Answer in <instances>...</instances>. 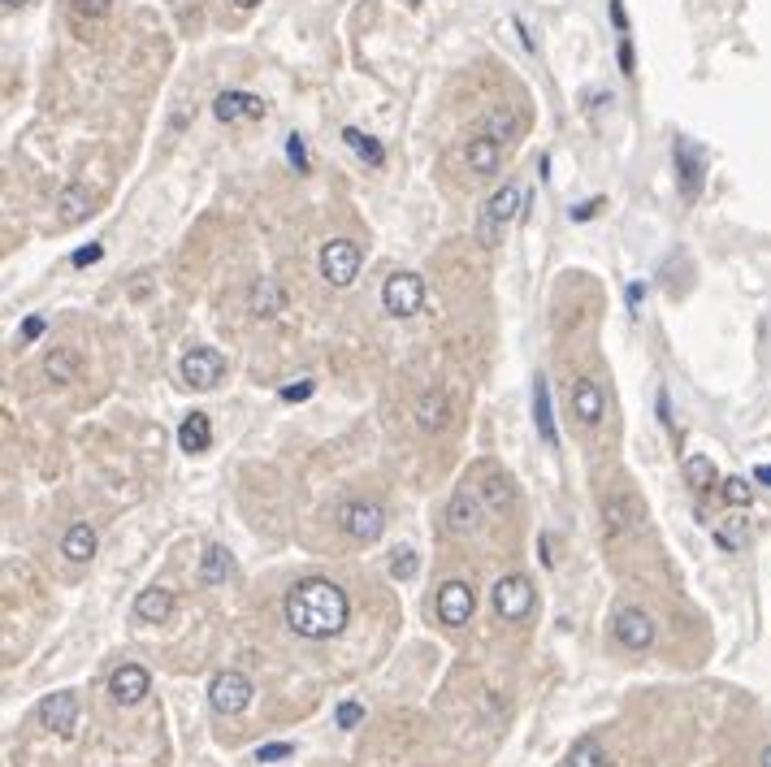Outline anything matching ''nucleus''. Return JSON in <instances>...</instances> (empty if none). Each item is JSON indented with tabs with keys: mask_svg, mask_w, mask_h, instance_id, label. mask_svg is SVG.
<instances>
[{
	"mask_svg": "<svg viewBox=\"0 0 771 767\" xmlns=\"http://www.w3.org/2000/svg\"><path fill=\"white\" fill-rule=\"evenodd\" d=\"M286 624L291 633L308 637V642H325V637L343 633L347 616H351V598L343 585L325 581V577H308L299 581L291 594H286Z\"/></svg>",
	"mask_w": 771,
	"mask_h": 767,
	"instance_id": "obj_1",
	"label": "nucleus"
},
{
	"mask_svg": "<svg viewBox=\"0 0 771 767\" xmlns=\"http://www.w3.org/2000/svg\"><path fill=\"white\" fill-rule=\"evenodd\" d=\"M516 217H520V187H516V182H503V187L486 200V208H481L477 239L486 243V247H499L503 234H507V226H512Z\"/></svg>",
	"mask_w": 771,
	"mask_h": 767,
	"instance_id": "obj_2",
	"label": "nucleus"
},
{
	"mask_svg": "<svg viewBox=\"0 0 771 767\" xmlns=\"http://www.w3.org/2000/svg\"><path fill=\"white\" fill-rule=\"evenodd\" d=\"M334 516H338V529H343L351 542L369 546V542H377L386 533V507L377 499H347Z\"/></svg>",
	"mask_w": 771,
	"mask_h": 767,
	"instance_id": "obj_3",
	"label": "nucleus"
},
{
	"mask_svg": "<svg viewBox=\"0 0 771 767\" xmlns=\"http://www.w3.org/2000/svg\"><path fill=\"white\" fill-rule=\"evenodd\" d=\"M252 694H256V685L247 681L243 672H234V668L217 672L213 681H208V702H213L217 715H239V711H247V707H252Z\"/></svg>",
	"mask_w": 771,
	"mask_h": 767,
	"instance_id": "obj_4",
	"label": "nucleus"
},
{
	"mask_svg": "<svg viewBox=\"0 0 771 767\" xmlns=\"http://www.w3.org/2000/svg\"><path fill=\"white\" fill-rule=\"evenodd\" d=\"M360 243H351V239H330L321 247V278L330 282V286H351L360 278Z\"/></svg>",
	"mask_w": 771,
	"mask_h": 767,
	"instance_id": "obj_5",
	"label": "nucleus"
},
{
	"mask_svg": "<svg viewBox=\"0 0 771 767\" xmlns=\"http://www.w3.org/2000/svg\"><path fill=\"white\" fill-rule=\"evenodd\" d=\"M533 603H538V594H533V581L525 572H507V577L494 581V611H499L503 620H525Z\"/></svg>",
	"mask_w": 771,
	"mask_h": 767,
	"instance_id": "obj_6",
	"label": "nucleus"
},
{
	"mask_svg": "<svg viewBox=\"0 0 771 767\" xmlns=\"http://www.w3.org/2000/svg\"><path fill=\"white\" fill-rule=\"evenodd\" d=\"M382 304L390 317H416L425 308V282L421 273H390L382 286Z\"/></svg>",
	"mask_w": 771,
	"mask_h": 767,
	"instance_id": "obj_7",
	"label": "nucleus"
},
{
	"mask_svg": "<svg viewBox=\"0 0 771 767\" xmlns=\"http://www.w3.org/2000/svg\"><path fill=\"white\" fill-rule=\"evenodd\" d=\"M182 382L195 386V390H213L221 377H226V356H221L217 347H191L187 356L178 364Z\"/></svg>",
	"mask_w": 771,
	"mask_h": 767,
	"instance_id": "obj_8",
	"label": "nucleus"
},
{
	"mask_svg": "<svg viewBox=\"0 0 771 767\" xmlns=\"http://www.w3.org/2000/svg\"><path fill=\"white\" fill-rule=\"evenodd\" d=\"M642 503L633 499L629 490H611L603 494V533L607 538H624V533H633V529H642Z\"/></svg>",
	"mask_w": 771,
	"mask_h": 767,
	"instance_id": "obj_9",
	"label": "nucleus"
},
{
	"mask_svg": "<svg viewBox=\"0 0 771 767\" xmlns=\"http://www.w3.org/2000/svg\"><path fill=\"white\" fill-rule=\"evenodd\" d=\"M611 633H616V642L624 650H646L655 642V620H650L642 607H620L616 616H611Z\"/></svg>",
	"mask_w": 771,
	"mask_h": 767,
	"instance_id": "obj_10",
	"label": "nucleus"
},
{
	"mask_svg": "<svg viewBox=\"0 0 771 767\" xmlns=\"http://www.w3.org/2000/svg\"><path fill=\"white\" fill-rule=\"evenodd\" d=\"M568 399H572V416H577L585 429H594L607 416V395L594 377H577V382L568 386Z\"/></svg>",
	"mask_w": 771,
	"mask_h": 767,
	"instance_id": "obj_11",
	"label": "nucleus"
},
{
	"mask_svg": "<svg viewBox=\"0 0 771 767\" xmlns=\"http://www.w3.org/2000/svg\"><path fill=\"white\" fill-rule=\"evenodd\" d=\"M447 525H451V533H460V538H477L481 533V494L477 490H468V486H460L451 494V507H447Z\"/></svg>",
	"mask_w": 771,
	"mask_h": 767,
	"instance_id": "obj_12",
	"label": "nucleus"
},
{
	"mask_svg": "<svg viewBox=\"0 0 771 767\" xmlns=\"http://www.w3.org/2000/svg\"><path fill=\"white\" fill-rule=\"evenodd\" d=\"M473 607H477V594H473V585H468V581H447V585L438 590V620L451 624V629L468 624Z\"/></svg>",
	"mask_w": 771,
	"mask_h": 767,
	"instance_id": "obj_13",
	"label": "nucleus"
},
{
	"mask_svg": "<svg viewBox=\"0 0 771 767\" xmlns=\"http://www.w3.org/2000/svg\"><path fill=\"white\" fill-rule=\"evenodd\" d=\"M109 694L122 702V707H139V702L152 694V676H148V668H139V663H122V668L109 676Z\"/></svg>",
	"mask_w": 771,
	"mask_h": 767,
	"instance_id": "obj_14",
	"label": "nucleus"
},
{
	"mask_svg": "<svg viewBox=\"0 0 771 767\" xmlns=\"http://www.w3.org/2000/svg\"><path fill=\"white\" fill-rule=\"evenodd\" d=\"M39 720L52 733H74V720H78V694L74 689H57V694H48L39 702Z\"/></svg>",
	"mask_w": 771,
	"mask_h": 767,
	"instance_id": "obj_15",
	"label": "nucleus"
},
{
	"mask_svg": "<svg viewBox=\"0 0 771 767\" xmlns=\"http://www.w3.org/2000/svg\"><path fill=\"white\" fill-rule=\"evenodd\" d=\"M464 161H468V169H473L477 178L499 174V165H503V143L481 130V135H473V139L464 143Z\"/></svg>",
	"mask_w": 771,
	"mask_h": 767,
	"instance_id": "obj_16",
	"label": "nucleus"
},
{
	"mask_svg": "<svg viewBox=\"0 0 771 767\" xmlns=\"http://www.w3.org/2000/svg\"><path fill=\"white\" fill-rule=\"evenodd\" d=\"M672 161H676V174H681V191H685V200H698V191H702V174H707V165H702V152H698L689 139H676Z\"/></svg>",
	"mask_w": 771,
	"mask_h": 767,
	"instance_id": "obj_17",
	"label": "nucleus"
},
{
	"mask_svg": "<svg viewBox=\"0 0 771 767\" xmlns=\"http://www.w3.org/2000/svg\"><path fill=\"white\" fill-rule=\"evenodd\" d=\"M217 122H243V117H265V100L252 91H221L213 100Z\"/></svg>",
	"mask_w": 771,
	"mask_h": 767,
	"instance_id": "obj_18",
	"label": "nucleus"
},
{
	"mask_svg": "<svg viewBox=\"0 0 771 767\" xmlns=\"http://www.w3.org/2000/svg\"><path fill=\"white\" fill-rule=\"evenodd\" d=\"M416 425L425 434H438V429L451 425V403H447V390H425L421 403H416Z\"/></svg>",
	"mask_w": 771,
	"mask_h": 767,
	"instance_id": "obj_19",
	"label": "nucleus"
},
{
	"mask_svg": "<svg viewBox=\"0 0 771 767\" xmlns=\"http://www.w3.org/2000/svg\"><path fill=\"white\" fill-rule=\"evenodd\" d=\"M178 447L187 455H204L213 447V421H208V412H191L187 421L178 425Z\"/></svg>",
	"mask_w": 771,
	"mask_h": 767,
	"instance_id": "obj_20",
	"label": "nucleus"
},
{
	"mask_svg": "<svg viewBox=\"0 0 771 767\" xmlns=\"http://www.w3.org/2000/svg\"><path fill=\"white\" fill-rule=\"evenodd\" d=\"M135 616H139L143 624H165L169 616H174V594H169L165 585L139 590V598H135Z\"/></svg>",
	"mask_w": 771,
	"mask_h": 767,
	"instance_id": "obj_21",
	"label": "nucleus"
},
{
	"mask_svg": "<svg viewBox=\"0 0 771 767\" xmlns=\"http://www.w3.org/2000/svg\"><path fill=\"white\" fill-rule=\"evenodd\" d=\"M61 555L70 559V564H87V559L96 555V529H91L87 520H74L61 538Z\"/></svg>",
	"mask_w": 771,
	"mask_h": 767,
	"instance_id": "obj_22",
	"label": "nucleus"
},
{
	"mask_svg": "<svg viewBox=\"0 0 771 767\" xmlns=\"http://www.w3.org/2000/svg\"><path fill=\"white\" fill-rule=\"evenodd\" d=\"M533 421H538V434L546 447H559V429H555V412H551V386L546 377L533 382Z\"/></svg>",
	"mask_w": 771,
	"mask_h": 767,
	"instance_id": "obj_23",
	"label": "nucleus"
},
{
	"mask_svg": "<svg viewBox=\"0 0 771 767\" xmlns=\"http://www.w3.org/2000/svg\"><path fill=\"white\" fill-rule=\"evenodd\" d=\"M91 213V191L83 182H65L61 195H57V217L61 226H74V221H83Z\"/></svg>",
	"mask_w": 771,
	"mask_h": 767,
	"instance_id": "obj_24",
	"label": "nucleus"
},
{
	"mask_svg": "<svg viewBox=\"0 0 771 767\" xmlns=\"http://www.w3.org/2000/svg\"><path fill=\"white\" fill-rule=\"evenodd\" d=\"M282 304H286V295H282V286L273 278H256L252 291H247V308H252L256 317H278Z\"/></svg>",
	"mask_w": 771,
	"mask_h": 767,
	"instance_id": "obj_25",
	"label": "nucleus"
},
{
	"mask_svg": "<svg viewBox=\"0 0 771 767\" xmlns=\"http://www.w3.org/2000/svg\"><path fill=\"white\" fill-rule=\"evenodd\" d=\"M226 577H234V555L226 551V546H208V551L200 555V581L221 585Z\"/></svg>",
	"mask_w": 771,
	"mask_h": 767,
	"instance_id": "obj_26",
	"label": "nucleus"
},
{
	"mask_svg": "<svg viewBox=\"0 0 771 767\" xmlns=\"http://www.w3.org/2000/svg\"><path fill=\"white\" fill-rule=\"evenodd\" d=\"M343 139H347V148L356 152V156H360V161L369 165V169H382V165H386V148H382V143H377L373 135H364V130L347 126V130H343Z\"/></svg>",
	"mask_w": 771,
	"mask_h": 767,
	"instance_id": "obj_27",
	"label": "nucleus"
},
{
	"mask_svg": "<svg viewBox=\"0 0 771 767\" xmlns=\"http://www.w3.org/2000/svg\"><path fill=\"white\" fill-rule=\"evenodd\" d=\"M486 135H494L499 143H512L520 135V117L507 109V104H494V109L486 113Z\"/></svg>",
	"mask_w": 771,
	"mask_h": 767,
	"instance_id": "obj_28",
	"label": "nucleus"
},
{
	"mask_svg": "<svg viewBox=\"0 0 771 767\" xmlns=\"http://www.w3.org/2000/svg\"><path fill=\"white\" fill-rule=\"evenodd\" d=\"M746 538H750L746 516H728V520H720V525H715V546H720V551H741V546H746Z\"/></svg>",
	"mask_w": 771,
	"mask_h": 767,
	"instance_id": "obj_29",
	"label": "nucleus"
},
{
	"mask_svg": "<svg viewBox=\"0 0 771 767\" xmlns=\"http://www.w3.org/2000/svg\"><path fill=\"white\" fill-rule=\"evenodd\" d=\"M44 373L52 377V382H57V386H65V382H74V377H78V356H74V351H48V360H44Z\"/></svg>",
	"mask_w": 771,
	"mask_h": 767,
	"instance_id": "obj_30",
	"label": "nucleus"
},
{
	"mask_svg": "<svg viewBox=\"0 0 771 767\" xmlns=\"http://www.w3.org/2000/svg\"><path fill=\"white\" fill-rule=\"evenodd\" d=\"M568 767H607V750L598 746L594 737H581V741H572V750H568Z\"/></svg>",
	"mask_w": 771,
	"mask_h": 767,
	"instance_id": "obj_31",
	"label": "nucleus"
},
{
	"mask_svg": "<svg viewBox=\"0 0 771 767\" xmlns=\"http://www.w3.org/2000/svg\"><path fill=\"white\" fill-rule=\"evenodd\" d=\"M685 481L694 490H711V486H720V473H715V464L707 460V455H689V460H685Z\"/></svg>",
	"mask_w": 771,
	"mask_h": 767,
	"instance_id": "obj_32",
	"label": "nucleus"
},
{
	"mask_svg": "<svg viewBox=\"0 0 771 767\" xmlns=\"http://www.w3.org/2000/svg\"><path fill=\"white\" fill-rule=\"evenodd\" d=\"M481 503H486L490 512H503V507L512 503V490H507V477L490 473V477H486V486H481Z\"/></svg>",
	"mask_w": 771,
	"mask_h": 767,
	"instance_id": "obj_33",
	"label": "nucleus"
},
{
	"mask_svg": "<svg viewBox=\"0 0 771 767\" xmlns=\"http://www.w3.org/2000/svg\"><path fill=\"white\" fill-rule=\"evenodd\" d=\"M416 568H421V555H416L412 546H403V551H395V559H390V577L395 581H412Z\"/></svg>",
	"mask_w": 771,
	"mask_h": 767,
	"instance_id": "obj_34",
	"label": "nucleus"
},
{
	"mask_svg": "<svg viewBox=\"0 0 771 767\" xmlns=\"http://www.w3.org/2000/svg\"><path fill=\"white\" fill-rule=\"evenodd\" d=\"M720 494H724V499L733 503V507H746V503L754 499V486H750L746 477H728V481H720Z\"/></svg>",
	"mask_w": 771,
	"mask_h": 767,
	"instance_id": "obj_35",
	"label": "nucleus"
},
{
	"mask_svg": "<svg viewBox=\"0 0 771 767\" xmlns=\"http://www.w3.org/2000/svg\"><path fill=\"white\" fill-rule=\"evenodd\" d=\"M70 9H74V18L96 22V18H104V13L113 9V0H70Z\"/></svg>",
	"mask_w": 771,
	"mask_h": 767,
	"instance_id": "obj_36",
	"label": "nucleus"
},
{
	"mask_svg": "<svg viewBox=\"0 0 771 767\" xmlns=\"http://www.w3.org/2000/svg\"><path fill=\"white\" fill-rule=\"evenodd\" d=\"M291 754H295L291 741H269V746L256 750V763H278V759H291Z\"/></svg>",
	"mask_w": 771,
	"mask_h": 767,
	"instance_id": "obj_37",
	"label": "nucleus"
},
{
	"mask_svg": "<svg viewBox=\"0 0 771 767\" xmlns=\"http://www.w3.org/2000/svg\"><path fill=\"white\" fill-rule=\"evenodd\" d=\"M616 61H620V74H624V78H633V74H637V57H633V39H629V35H620Z\"/></svg>",
	"mask_w": 771,
	"mask_h": 767,
	"instance_id": "obj_38",
	"label": "nucleus"
},
{
	"mask_svg": "<svg viewBox=\"0 0 771 767\" xmlns=\"http://www.w3.org/2000/svg\"><path fill=\"white\" fill-rule=\"evenodd\" d=\"M364 720V707H360V702H338V728H356Z\"/></svg>",
	"mask_w": 771,
	"mask_h": 767,
	"instance_id": "obj_39",
	"label": "nucleus"
},
{
	"mask_svg": "<svg viewBox=\"0 0 771 767\" xmlns=\"http://www.w3.org/2000/svg\"><path fill=\"white\" fill-rule=\"evenodd\" d=\"M286 156H291V165L299 169V174H308V148H304V139L299 135L286 139Z\"/></svg>",
	"mask_w": 771,
	"mask_h": 767,
	"instance_id": "obj_40",
	"label": "nucleus"
},
{
	"mask_svg": "<svg viewBox=\"0 0 771 767\" xmlns=\"http://www.w3.org/2000/svg\"><path fill=\"white\" fill-rule=\"evenodd\" d=\"M312 390H317V382H312V377H299V382L282 386V399H286V403H299V399H308Z\"/></svg>",
	"mask_w": 771,
	"mask_h": 767,
	"instance_id": "obj_41",
	"label": "nucleus"
},
{
	"mask_svg": "<svg viewBox=\"0 0 771 767\" xmlns=\"http://www.w3.org/2000/svg\"><path fill=\"white\" fill-rule=\"evenodd\" d=\"M100 256H104V247H100V243H91V247H78V252H74V265H78V269H83V265H96Z\"/></svg>",
	"mask_w": 771,
	"mask_h": 767,
	"instance_id": "obj_42",
	"label": "nucleus"
},
{
	"mask_svg": "<svg viewBox=\"0 0 771 767\" xmlns=\"http://www.w3.org/2000/svg\"><path fill=\"white\" fill-rule=\"evenodd\" d=\"M39 334H44V317H26L22 321V343H35Z\"/></svg>",
	"mask_w": 771,
	"mask_h": 767,
	"instance_id": "obj_43",
	"label": "nucleus"
},
{
	"mask_svg": "<svg viewBox=\"0 0 771 767\" xmlns=\"http://www.w3.org/2000/svg\"><path fill=\"white\" fill-rule=\"evenodd\" d=\"M598 208H603V200H585V204L572 208V221H590V217L598 213Z\"/></svg>",
	"mask_w": 771,
	"mask_h": 767,
	"instance_id": "obj_44",
	"label": "nucleus"
},
{
	"mask_svg": "<svg viewBox=\"0 0 771 767\" xmlns=\"http://www.w3.org/2000/svg\"><path fill=\"white\" fill-rule=\"evenodd\" d=\"M611 22H616V31H620V35H629V13H624L620 0H611Z\"/></svg>",
	"mask_w": 771,
	"mask_h": 767,
	"instance_id": "obj_45",
	"label": "nucleus"
},
{
	"mask_svg": "<svg viewBox=\"0 0 771 767\" xmlns=\"http://www.w3.org/2000/svg\"><path fill=\"white\" fill-rule=\"evenodd\" d=\"M642 299H646V286H637V282H633V286H629V304H633V308H642Z\"/></svg>",
	"mask_w": 771,
	"mask_h": 767,
	"instance_id": "obj_46",
	"label": "nucleus"
},
{
	"mask_svg": "<svg viewBox=\"0 0 771 767\" xmlns=\"http://www.w3.org/2000/svg\"><path fill=\"white\" fill-rule=\"evenodd\" d=\"M754 481H759V486H771V464H759V468H754Z\"/></svg>",
	"mask_w": 771,
	"mask_h": 767,
	"instance_id": "obj_47",
	"label": "nucleus"
},
{
	"mask_svg": "<svg viewBox=\"0 0 771 767\" xmlns=\"http://www.w3.org/2000/svg\"><path fill=\"white\" fill-rule=\"evenodd\" d=\"M759 767H771V741H767L763 754H759Z\"/></svg>",
	"mask_w": 771,
	"mask_h": 767,
	"instance_id": "obj_48",
	"label": "nucleus"
},
{
	"mask_svg": "<svg viewBox=\"0 0 771 767\" xmlns=\"http://www.w3.org/2000/svg\"><path fill=\"white\" fill-rule=\"evenodd\" d=\"M234 5H239V9H256L260 0H234Z\"/></svg>",
	"mask_w": 771,
	"mask_h": 767,
	"instance_id": "obj_49",
	"label": "nucleus"
},
{
	"mask_svg": "<svg viewBox=\"0 0 771 767\" xmlns=\"http://www.w3.org/2000/svg\"><path fill=\"white\" fill-rule=\"evenodd\" d=\"M26 5V0H5V9H22Z\"/></svg>",
	"mask_w": 771,
	"mask_h": 767,
	"instance_id": "obj_50",
	"label": "nucleus"
},
{
	"mask_svg": "<svg viewBox=\"0 0 771 767\" xmlns=\"http://www.w3.org/2000/svg\"><path fill=\"white\" fill-rule=\"evenodd\" d=\"M412 5H421V0H412Z\"/></svg>",
	"mask_w": 771,
	"mask_h": 767,
	"instance_id": "obj_51",
	"label": "nucleus"
}]
</instances>
